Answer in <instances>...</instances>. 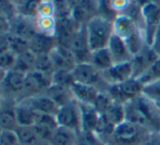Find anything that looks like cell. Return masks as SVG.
I'll return each mask as SVG.
<instances>
[{"label": "cell", "mask_w": 160, "mask_h": 145, "mask_svg": "<svg viewBox=\"0 0 160 145\" xmlns=\"http://www.w3.org/2000/svg\"><path fill=\"white\" fill-rule=\"evenodd\" d=\"M86 33L92 51L106 48L113 35V20L99 14L96 15L86 24Z\"/></svg>", "instance_id": "obj_1"}, {"label": "cell", "mask_w": 160, "mask_h": 145, "mask_svg": "<svg viewBox=\"0 0 160 145\" xmlns=\"http://www.w3.org/2000/svg\"><path fill=\"white\" fill-rule=\"evenodd\" d=\"M149 133L147 129L125 120L116 127L107 145H141Z\"/></svg>", "instance_id": "obj_2"}, {"label": "cell", "mask_w": 160, "mask_h": 145, "mask_svg": "<svg viewBox=\"0 0 160 145\" xmlns=\"http://www.w3.org/2000/svg\"><path fill=\"white\" fill-rule=\"evenodd\" d=\"M74 81L81 84L89 85L98 88L101 93L108 92L110 85L103 76V72L99 71L91 62L78 63L72 70Z\"/></svg>", "instance_id": "obj_3"}, {"label": "cell", "mask_w": 160, "mask_h": 145, "mask_svg": "<svg viewBox=\"0 0 160 145\" xmlns=\"http://www.w3.org/2000/svg\"><path fill=\"white\" fill-rule=\"evenodd\" d=\"M25 78L26 74L17 70H10L7 72L3 81L0 84V94L2 101L17 104L23 94Z\"/></svg>", "instance_id": "obj_4"}, {"label": "cell", "mask_w": 160, "mask_h": 145, "mask_svg": "<svg viewBox=\"0 0 160 145\" xmlns=\"http://www.w3.org/2000/svg\"><path fill=\"white\" fill-rule=\"evenodd\" d=\"M143 90L144 84L141 82V80L136 78H132L125 82L110 85L107 93L113 101L127 104L141 96L143 94Z\"/></svg>", "instance_id": "obj_5"}, {"label": "cell", "mask_w": 160, "mask_h": 145, "mask_svg": "<svg viewBox=\"0 0 160 145\" xmlns=\"http://www.w3.org/2000/svg\"><path fill=\"white\" fill-rule=\"evenodd\" d=\"M141 15L146 45L150 47L160 24V2L146 3L141 8Z\"/></svg>", "instance_id": "obj_6"}, {"label": "cell", "mask_w": 160, "mask_h": 145, "mask_svg": "<svg viewBox=\"0 0 160 145\" xmlns=\"http://www.w3.org/2000/svg\"><path fill=\"white\" fill-rule=\"evenodd\" d=\"M58 126L71 129L75 132L82 131V111L80 103L74 99L59 108V111L56 115Z\"/></svg>", "instance_id": "obj_7"}, {"label": "cell", "mask_w": 160, "mask_h": 145, "mask_svg": "<svg viewBox=\"0 0 160 145\" xmlns=\"http://www.w3.org/2000/svg\"><path fill=\"white\" fill-rule=\"evenodd\" d=\"M113 34L128 43L138 36H144V31L128 14H118L113 20Z\"/></svg>", "instance_id": "obj_8"}, {"label": "cell", "mask_w": 160, "mask_h": 145, "mask_svg": "<svg viewBox=\"0 0 160 145\" xmlns=\"http://www.w3.org/2000/svg\"><path fill=\"white\" fill-rule=\"evenodd\" d=\"M69 48L75 57L76 63H85L91 61L92 50L88 45L86 33V24L82 25L73 36Z\"/></svg>", "instance_id": "obj_9"}, {"label": "cell", "mask_w": 160, "mask_h": 145, "mask_svg": "<svg viewBox=\"0 0 160 145\" xmlns=\"http://www.w3.org/2000/svg\"><path fill=\"white\" fill-rule=\"evenodd\" d=\"M49 58L55 71H72L78 65L71 49L60 45L49 53Z\"/></svg>", "instance_id": "obj_10"}, {"label": "cell", "mask_w": 160, "mask_h": 145, "mask_svg": "<svg viewBox=\"0 0 160 145\" xmlns=\"http://www.w3.org/2000/svg\"><path fill=\"white\" fill-rule=\"evenodd\" d=\"M100 0H81L78 7L72 10L71 17L80 25L87 24L94 17L99 14Z\"/></svg>", "instance_id": "obj_11"}, {"label": "cell", "mask_w": 160, "mask_h": 145, "mask_svg": "<svg viewBox=\"0 0 160 145\" xmlns=\"http://www.w3.org/2000/svg\"><path fill=\"white\" fill-rule=\"evenodd\" d=\"M35 19L17 14L14 18H12L10 20L9 33L12 34V35L22 37L24 39L30 40L34 35H36L38 33L37 28H36Z\"/></svg>", "instance_id": "obj_12"}, {"label": "cell", "mask_w": 160, "mask_h": 145, "mask_svg": "<svg viewBox=\"0 0 160 145\" xmlns=\"http://www.w3.org/2000/svg\"><path fill=\"white\" fill-rule=\"evenodd\" d=\"M159 57L152 50V47L146 45L137 55H135L132 59L133 65V78H141L150 67L155 63Z\"/></svg>", "instance_id": "obj_13"}, {"label": "cell", "mask_w": 160, "mask_h": 145, "mask_svg": "<svg viewBox=\"0 0 160 145\" xmlns=\"http://www.w3.org/2000/svg\"><path fill=\"white\" fill-rule=\"evenodd\" d=\"M108 49H109L110 54H111V57L113 59L114 65L132 61L133 55L131 54L127 43L121 37L114 35V34L110 38L109 44H108Z\"/></svg>", "instance_id": "obj_14"}, {"label": "cell", "mask_w": 160, "mask_h": 145, "mask_svg": "<svg viewBox=\"0 0 160 145\" xmlns=\"http://www.w3.org/2000/svg\"><path fill=\"white\" fill-rule=\"evenodd\" d=\"M106 81L109 85L119 84V83L125 82L133 78V65L132 62L118 63L113 65L109 70L103 72Z\"/></svg>", "instance_id": "obj_15"}, {"label": "cell", "mask_w": 160, "mask_h": 145, "mask_svg": "<svg viewBox=\"0 0 160 145\" xmlns=\"http://www.w3.org/2000/svg\"><path fill=\"white\" fill-rule=\"evenodd\" d=\"M25 104H28L31 108H33L36 112L38 114H48V115H56L59 111V106L50 98L46 94H40L36 95V96L30 97V98L23 99Z\"/></svg>", "instance_id": "obj_16"}, {"label": "cell", "mask_w": 160, "mask_h": 145, "mask_svg": "<svg viewBox=\"0 0 160 145\" xmlns=\"http://www.w3.org/2000/svg\"><path fill=\"white\" fill-rule=\"evenodd\" d=\"M28 45H30V50L36 56L48 55L53 48L58 46V42L56 36L37 33L28 40Z\"/></svg>", "instance_id": "obj_17"}, {"label": "cell", "mask_w": 160, "mask_h": 145, "mask_svg": "<svg viewBox=\"0 0 160 145\" xmlns=\"http://www.w3.org/2000/svg\"><path fill=\"white\" fill-rule=\"evenodd\" d=\"M71 92L76 101L80 104H86V105H93L95 101L100 94V91L94 86L81 84V83L74 82L71 86Z\"/></svg>", "instance_id": "obj_18"}, {"label": "cell", "mask_w": 160, "mask_h": 145, "mask_svg": "<svg viewBox=\"0 0 160 145\" xmlns=\"http://www.w3.org/2000/svg\"><path fill=\"white\" fill-rule=\"evenodd\" d=\"M14 114L18 126L22 127H33L36 123V119L38 116V112H36L24 101H18L15 104Z\"/></svg>", "instance_id": "obj_19"}, {"label": "cell", "mask_w": 160, "mask_h": 145, "mask_svg": "<svg viewBox=\"0 0 160 145\" xmlns=\"http://www.w3.org/2000/svg\"><path fill=\"white\" fill-rule=\"evenodd\" d=\"M80 106L82 111V131L96 132L101 115L98 114L93 105L80 104Z\"/></svg>", "instance_id": "obj_20"}, {"label": "cell", "mask_w": 160, "mask_h": 145, "mask_svg": "<svg viewBox=\"0 0 160 145\" xmlns=\"http://www.w3.org/2000/svg\"><path fill=\"white\" fill-rule=\"evenodd\" d=\"M45 94L48 97H50L59 107H62L64 105H68L69 103L74 101L73 94L71 92V88L61 86V85L51 84L50 87L46 91Z\"/></svg>", "instance_id": "obj_21"}, {"label": "cell", "mask_w": 160, "mask_h": 145, "mask_svg": "<svg viewBox=\"0 0 160 145\" xmlns=\"http://www.w3.org/2000/svg\"><path fill=\"white\" fill-rule=\"evenodd\" d=\"M15 103L2 101V109L0 111V129L1 130H15L18 127L14 114Z\"/></svg>", "instance_id": "obj_22"}, {"label": "cell", "mask_w": 160, "mask_h": 145, "mask_svg": "<svg viewBox=\"0 0 160 145\" xmlns=\"http://www.w3.org/2000/svg\"><path fill=\"white\" fill-rule=\"evenodd\" d=\"M76 141H78V132L58 126L53 131L49 143L51 145H76Z\"/></svg>", "instance_id": "obj_23"}, {"label": "cell", "mask_w": 160, "mask_h": 145, "mask_svg": "<svg viewBox=\"0 0 160 145\" xmlns=\"http://www.w3.org/2000/svg\"><path fill=\"white\" fill-rule=\"evenodd\" d=\"M110 124L116 128L119 124L125 121V108L124 104L119 103V101H112L109 107L105 111V114L101 115Z\"/></svg>", "instance_id": "obj_24"}, {"label": "cell", "mask_w": 160, "mask_h": 145, "mask_svg": "<svg viewBox=\"0 0 160 145\" xmlns=\"http://www.w3.org/2000/svg\"><path fill=\"white\" fill-rule=\"evenodd\" d=\"M89 62L101 72H106L114 65L113 59L111 57V54H110L108 47L92 51L91 61Z\"/></svg>", "instance_id": "obj_25"}, {"label": "cell", "mask_w": 160, "mask_h": 145, "mask_svg": "<svg viewBox=\"0 0 160 145\" xmlns=\"http://www.w3.org/2000/svg\"><path fill=\"white\" fill-rule=\"evenodd\" d=\"M36 65V55L31 50L25 51L21 55L17 56V62L12 70H17L24 74H28L35 70Z\"/></svg>", "instance_id": "obj_26"}, {"label": "cell", "mask_w": 160, "mask_h": 145, "mask_svg": "<svg viewBox=\"0 0 160 145\" xmlns=\"http://www.w3.org/2000/svg\"><path fill=\"white\" fill-rule=\"evenodd\" d=\"M35 24L38 33L49 36H56L57 19L55 17H37L35 19Z\"/></svg>", "instance_id": "obj_27"}, {"label": "cell", "mask_w": 160, "mask_h": 145, "mask_svg": "<svg viewBox=\"0 0 160 145\" xmlns=\"http://www.w3.org/2000/svg\"><path fill=\"white\" fill-rule=\"evenodd\" d=\"M42 1V0H23L17 8L18 14L22 15V17L35 19V18H37L38 8H39V4Z\"/></svg>", "instance_id": "obj_28"}, {"label": "cell", "mask_w": 160, "mask_h": 145, "mask_svg": "<svg viewBox=\"0 0 160 145\" xmlns=\"http://www.w3.org/2000/svg\"><path fill=\"white\" fill-rule=\"evenodd\" d=\"M143 95L147 97L160 111V79L144 85Z\"/></svg>", "instance_id": "obj_29"}, {"label": "cell", "mask_w": 160, "mask_h": 145, "mask_svg": "<svg viewBox=\"0 0 160 145\" xmlns=\"http://www.w3.org/2000/svg\"><path fill=\"white\" fill-rule=\"evenodd\" d=\"M14 131L17 133L19 143L23 145H32L34 142H36L38 140L33 127L18 126Z\"/></svg>", "instance_id": "obj_30"}, {"label": "cell", "mask_w": 160, "mask_h": 145, "mask_svg": "<svg viewBox=\"0 0 160 145\" xmlns=\"http://www.w3.org/2000/svg\"><path fill=\"white\" fill-rule=\"evenodd\" d=\"M9 45H10V50L17 56L30 50V45H28V39L12 35L10 33H9Z\"/></svg>", "instance_id": "obj_31"}, {"label": "cell", "mask_w": 160, "mask_h": 145, "mask_svg": "<svg viewBox=\"0 0 160 145\" xmlns=\"http://www.w3.org/2000/svg\"><path fill=\"white\" fill-rule=\"evenodd\" d=\"M76 145H107L106 142L95 132L89 131H80L78 133Z\"/></svg>", "instance_id": "obj_32"}, {"label": "cell", "mask_w": 160, "mask_h": 145, "mask_svg": "<svg viewBox=\"0 0 160 145\" xmlns=\"http://www.w3.org/2000/svg\"><path fill=\"white\" fill-rule=\"evenodd\" d=\"M74 82L72 71H55L52 74V84L71 88Z\"/></svg>", "instance_id": "obj_33"}, {"label": "cell", "mask_w": 160, "mask_h": 145, "mask_svg": "<svg viewBox=\"0 0 160 145\" xmlns=\"http://www.w3.org/2000/svg\"><path fill=\"white\" fill-rule=\"evenodd\" d=\"M35 70L52 76L55 70H53V67H52V65H51L50 58H49V54L48 55H37L36 56Z\"/></svg>", "instance_id": "obj_34"}, {"label": "cell", "mask_w": 160, "mask_h": 145, "mask_svg": "<svg viewBox=\"0 0 160 145\" xmlns=\"http://www.w3.org/2000/svg\"><path fill=\"white\" fill-rule=\"evenodd\" d=\"M159 79H160V58H158L155 61L154 65H152L141 78H138V80H141V82L145 85V84H147V83L152 82V81L159 80Z\"/></svg>", "instance_id": "obj_35"}, {"label": "cell", "mask_w": 160, "mask_h": 145, "mask_svg": "<svg viewBox=\"0 0 160 145\" xmlns=\"http://www.w3.org/2000/svg\"><path fill=\"white\" fill-rule=\"evenodd\" d=\"M17 62V55L13 54L11 50L0 54V69L8 72L12 70Z\"/></svg>", "instance_id": "obj_36"}, {"label": "cell", "mask_w": 160, "mask_h": 145, "mask_svg": "<svg viewBox=\"0 0 160 145\" xmlns=\"http://www.w3.org/2000/svg\"><path fill=\"white\" fill-rule=\"evenodd\" d=\"M112 101H113V99L110 97V95L108 94V93L102 92L98 95V97H97L95 103L93 104V106L97 111H98L99 115H103Z\"/></svg>", "instance_id": "obj_37"}, {"label": "cell", "mask_w": 160, "mask_h": 145, "mask_svg": "<svg viewBox=\"0 0 160 145\" xmlns=\"http://www.w3.org/2000/svg\"><path fill=\"white\" fill-rule=\"evenodd\" d=\"M109 7L114 14H124L130 9L132 0H108Z\"/></svg>", "instance_id": "obj_38"}, {"label": "cell", "mask_w": 160, "mask_h": 145, "mask_svg": "<svg viewBox=\"0 0 160 145\" xmlns=\"http://www.w3.org/2000/svg\"><path fill=\"white\" fill-rule=\"evenodd\" d=\"M56 10V19H63V18L71 17L72 10L68 6L65 0H52Z\"/></svg>", "instance_id": "obj_39"}, {"label": "cell", "mask_w": 160, "mask_h": 145, "mask_svg": "<svg viewBox=\"0 0 160 145\" xmlns=\"http://www.w3.org/2000/svg\"><path fill=\"white\" fill-rule=\"evenodd\" d=\"M37 17H55L56 10L52 0H42L38 8Z\"/></svg>", "instance_id": "obj_40"}, {"label": "cell", "mask_w": 160, "mask_h": 145, "mask_svg": "<svg viewBox=\"0 0 160 145\" xmlns=\"http://www.w3.org/2000/svg\"><path fill=\"white\" fill-rule=\"evenodd\" d=\"M0 12L9 20L18 14L17 7L12 3L11 0H0Z\"/></svg>", "instance_id": "obj_41"}, {"label": "cell", "mask_w": 160, "mask_h": 145, "mask_svg": "<svg viewBox=\"0 0 160 145\" xmlns=\"http://www.w3.org/2000/svg\"><path fill=\"white\" fill-rule=\"evenodd\" d=\"M19 143L17 133L14 130H1L0 132V144L1 145H17Z\"/></svg>", "instance_id": "obj_42"}, {"label": "cell", "mask_w": 160, "mask_h": 145, "mask_svg": "<svg viewBox=\"0 0 160 145\" xmlns=\"http://www.w3.org/2000/svg\"><path fill=\"white\" fill-rule=\"evenodd\" d=\"M36 123L42 124V126L48 127V128L55 130L58 127L57 118L53 115H48V114H38L37 119H36Z\"/></svg>", "instance_id": "obj_43"}, {"label": "cell", "mask_w": 160, "mask_h": 145, "mask_svg": "<svg viewBox=\"0 0 160 145\" xmlns=\"http://www.w3.org/2000/svg\"><path fill=\"white\" fill-rule=\"evenodd\" d=\"M34 131H35L36 135H37L38 140H44V141H50L51 137H52V133L55 130L48 128V127L42 126V124L35 123L33 126Z\"/></svg>", "instance_id": "obj_44"}, {"label": "cell", "mask_w": 160, "mask_h": 145, "mask_svg": "<svg viewBox=\"0 0 160 145\" xmlns=\"http://www.w3.org/2000/svg\"><path fill=\"white\" fill-rule=\"evenodd\" d=\"M141 145H160V131L150 132Z\"/></svg>", "instance_id": "obj_45"}, {"label": "cell", "mask_w": 160, "mask_h": 145, "mask_svg": "<svg viewBox=\"0 0 160 145\" xmlns=\"http://www.w3.org/2000/svg\"><path fill=\"white\" fill-rule=\"evenodd\" d=\"M9 50H10V45H9V33L0 34V54H3Z\"/></svg>", "instance_id": "obj_46"}, {"label": "cell", "mask_w": 160, "mask_h": 145, "mask_svg": "<svg viewBox=\"0 0 160 145\" xmlns=\"http://www.w3.org/2000/svg\"><path fill=\"white\" fill-rule=\"evenodd\" d=\"M152 48V50L157 54V56L160 58V24L157 28V32L155 34V37H154V40H152V44L150 46Z\"/></svg>", "instance_id": "obj_47"}, {"label": "cell", "mask_w": 160, "mask_h": 145, "mask_svg": "<svg viewBox=\"0 0 160 145\" xmlns=\"http://www.w3.org/2000/svg\"><path fill=\"white\" fill-rule=\"evenodd\" d=\"M65 1H67L68 6L70 7V9H71V10H73L75 7L78 6V3L81 2V0H65Z\"/></svg>", "instance_id": "obj_48"}, {"label": "cell", "mask_w": 160, "mask_h": 145, "mask_svg": "<svg viewBox=\"0 0 160 145\" xmlns=\"http://www.w3.org/2000/svg\"><path fill=\"white\" fill-rule=\"evenodd\" d=\"M32 145H51L48 141H44V140H37L36 142H34Z\"/></svg>", "instance_id": "obj_49"}, {"label": "cell", "mask_w": 160, "mask_h": 145, "mask_svg": "<svg viewBox=\"0 0 160 145\" xmlns=\"http://www.w3.org/2000/svg\"><path fill=\"white\" fill-rule=\"evenodd\" d=\"M6 73H7L6 71H3V70H1V69H0V84H1V83H2V81H3L4 76H6Z\"/></svg>", "instance_id": "obj_50"}, {"label": "cell", "mask_w": 160, "mask_h": 145, "mask_svg": "<svg viewBox=\"0 0 160 145\" xmlns=\"http://www.w3.org/2000/svg\"><path fill=\"white\" fill-rule=\"evenodd\" d=\"M11 1H12V3L14 4V6L18 8V7L20 6V3H21V2L23 1V0H11Z\"/></svg>", "instance_id": "obj_51"}, {"label": "cell", "mask_w": 160, "mask_h": 145, "mask_svg": "<svg viewBox=\"0 0 160 145\" xmlns=\"http://www.w3.org/2000/svg\"><path fill=\"white\" fill-rule=\"evenodd\" d=\"M2 109V97H1V94H0V111Z\"/></svg>", "instance_id": "obj_52"}, {"label": "cell", "mask_w": 160, "mask_h": 145, "mask_svg": "<svg viewBox=\"0 0 160 145\" xmlns=\"http://www.w3.org/2000/svg\"><path fill=\"white\" fill-rule=\"evenodd\" d=\"M17 145H23V144H21V143H18Z\"/></svg>", "instance_id": "obj_53"}, {"label": "cell", "mask_w": 160, "mask_h": 145, "mask_svg": "<svg viewBox=\"0 0 160 145\" xmlns=\"http://www.w3.org/2000/svg\"><path fill=\"white\" fill-rule=\"evenodd\" d=\"M0 132H1V129H0Z\"/></svg>", "instance_id": "obj_54"}, {"label": "cell", "mask_w": 160, "mask_h": 145, "mask_svg": "<svg viewBox=\"0 0 160 145\" xmlns=\"http://www.w3.org/2000/svg\"><path fill=\"white\" fill-rule=\"evenodd\" d=\"M0 145H1V144H0Z\"/></svg>", "instance_id": "obj_55"}]
</instances>
